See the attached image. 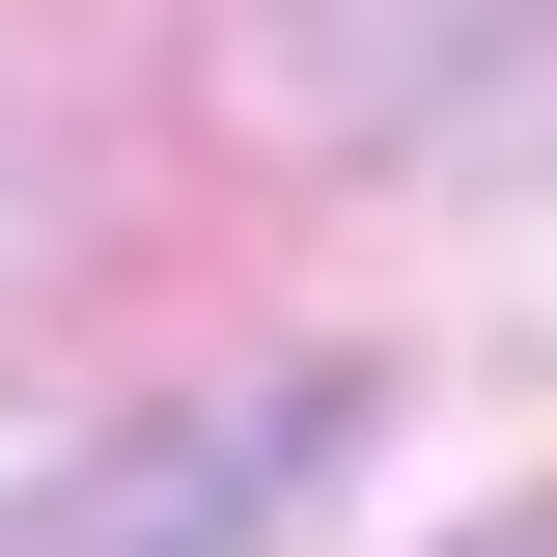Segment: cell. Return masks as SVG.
I'll return each instance as SVG.
<instances>
[{
  "mask_svg": "<svg viewBox=\"0 0 557 557\" xmlns=\"http://www.w3.org/2000/svg\"><path fill=\"white\" fill-rule=\"evenodd\" d=\"M530 57H557V0H196L223 139H278V168H391V139H446Z\"/></svg>",
  "mask_w": 557,
  "mask_h": 557,
  "instance_id": "1",
  "label": "cell"
},
{
  "mask_svg": "<svg viewBox=\"0 0 557 557\" xmlns=\"http://www.w3.org/2000/svg\"><path fill=\"white\" fill-rule=\"evenodd\" d=\"M335 418H362L335 362H278V391H223V418H112L57 502H0V557H251V530H278V474H307Z\"/></svg>",
  "mask_w": 557,
  "mask_h": 557,
  "instance_id": "2",
  "label": "cell"
},
{
  "mask_svg": "<svg viewBox=\"0 0 557 557\" xmlns=\"http://www.w3.org/2000/svg\"><path fill=\"white\" fill-rule=\"evenodd\" d=\"M446 557H557V502H530V530H446Z\"/></svg>",
  "mask_w": 557,
  "mask_h": 557,
  "instance_id": "3",
  "label": "cell"
}]
</instances>
